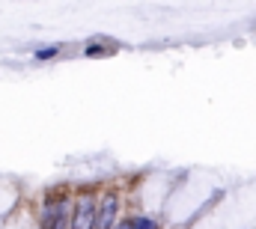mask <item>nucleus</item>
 <instances>
[{"mask_svg":"<svg viewBox=\"0 0 256 229\" xmlns=\"http://www.w3.org/2000/svg\"><path fill=\"white\" fill-rule=\"evenodd\" d=\"M116 214H120V200H116L114 194H108V196L96 206V224H92V229H114Z\"/></svg>","mask_w":256,"mask_h":229,"instance_id":"obj_1","label":"nucleus"},{"mask_svg":"<svg viewBox=\"0 0 256 229\" xmlns=\"http://www.w3.org/2000/svg\"><path fill=\"white\" fill-rule=\"evenodd\" d=\"M116 229H131V224H128V220H126V224H120V226H116Z\"/></svg>","mask_w":256,"mask_h":229,"instance_id":"obj_7","label":"nucleus"},{"mask_svg":"<svg viewBox=\"0 0 256 229\" xmlns=\"http://www.w3.org/2000/svg\"><path fill=\"white\" fill-rule=\"evenodd\" d=\"M98 54H104L102 45H90V48H86V57H98Z\"/></svg>","mask_w":256,"mask_h":229,"instance_id":"obj_6","label":"nucleus"},{"mask_svg":"<svg viewBox=\"0 0 256 229\" xmlns=\"http://www.w3.org/2000/svg\"><path fill=\"white\" fill-rule=\"evenodd\" d=\"M60 54V45H51V48H42V51H36V60H51Z\"/></svg>","mask_w":256,"mask_h":229,"instance_id":"obj_5","label":"nucleus"},{"mask_svg":"<svg viewBox=\"0 0 256 229\" xmlns=\"http://www.w3.org/2000/svg\"><path fill=\"white\" fill-rule=\"evenodd\" d=\"M68 218H72L68 202H57V208L48 206V212H45V229H68Z\"/></svg>","mask_w":256,"mask_h":229,"instance_id":"obj_3","label":"nucleus"},{"mask_svg":"<svg viewBox=\"0 0 256 229\" xmlns=\"http://www.w3.org/2000/svg\"><path fill=\"white\" fill-rule=\"evenodd\" d=\"M96 200L92 196H84L78 206H74V212H72V226L68 229H92V224H96Z\"/></svg>","mask_w":256,"mask_h":229,"instance_id":"obj_2","label":"nucleus"},{"mask_svg":"<svg viewBox=\"0 0 256 229\" xmlns=\"http://www.w3.org/2000/svg\"><path fill=\"white\" fill-rule=\"evenodd\" d=\"M128 224H131V229H158L155 218H131Z\"/></svg>","mask_w":256,"mask_h":229,"instance_id":"obj_4","label":"nucleus"}]
</instances>
